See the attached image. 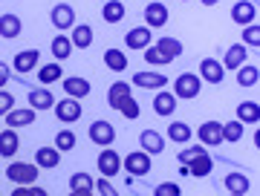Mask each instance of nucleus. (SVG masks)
<instances>
[{"instance_id":"nucleus-44","label":"nucleus","mask_w":260,"mask_h":196,"mask_svg":"<svg viewBox=\"0 0 260 196\" xmlns=\"http://www.w3.org/2000/svg\"><path fill=\"white\" fill-rule=\"evenodd\" d=\"M93 187H95V190H99V193H102V196H119V190H116V187H113L110 185V182H107V179H99V182H93Z\"/></svg>"},{"instance_id":"nucleus-21","label":"nucleus","mask_w":260,"mask_h":196,"mask_svg":"<svg viewBox=\"0 0 260 196\" xmlns=\"http://www.w3.org/2000/svg\"><path fill=\"white\" fill-rule=\"evenodd\" d=\"M127 98H130V84L127 81H116V84L107 90V104H110L113 110H119Z\"/></svg>"},{"instance_id":"nucleus-15","label":"nucleus","mask_w":260,"mask_h":196,"mask_svg":"<svg viewBox=\"0 0 260 196\" xmlns=\"http://www.w3.org/2000/svg\"><path fill=\"white\" fill-rule=\"evenodd\" d=\"M38 61H41V52H38V49H23V52L15 55V64L12 66H15L20 75H26V72H32V69L38 66Z\"/></svg>"},{"instance_id":"nucleus-49","label":"nucleus","mask_w":260,"mask_h":196,"mask_svg":"<svg viewBox=\"0 0 260 196\" xmlns=\"http://www.w3.org/2000/svg\"><path fill=\"white\" fill-rule=\"evenodd\" d=\"M220 0H203V6H217Z\"/></svg>"},{"instance_id":"nucleus-1","label":"nucleus","mask_w":260,"mask_h":196,"mask_svg":"<svg viewBox=\"0 0 260 196\" xmlns=\"http://www.w3.org/2000/svg\"><path fill=\"white\" fill-rule=\"evenodd\" d=\"M150 156L145 153V150H133V153H127L124 159H121V170H127L130 176H148L150 173Z\"/></svg>"},{"instance_id":"nucleus-30","label":"nucleus","mask_w":260,"mask_h":196,"mask_svg":"<svg viewBox=\"0 0 260 196\" xmlns=\"http://www.w3.org/2000/svg\"><path fill=\"white\" fill-rule=\"evenodd\" d=\"M104 64H107V69H113V72H124V69H127V55L119 52V49H107V52H104Z\"/></svg>"},{"instance_id":"nucleus-6","label":"nucleus","mask_w":260,"mask_h":196,"mask_svg":"<svg viewBox=\"0 0 260 196\" xmlns=\"http://www.w3.org/2000/svg\"><path fill=\"white\" fill-rule=\"evenodd\" d=\"M87 136H90L93 144L107 147V144H113V139H116V130H113L110 122H93V124H90V130H87Z\"/></svg>"},{"instance_id":"nucleus-10","label":"nucleus","mask_w":260,"mask_h":196,"mask_svg":"<svg viewBox=\"0 0 260 196\" xmlns=\"http://www.w3.org/2000/svg\"><path fill=\"white\" fill-rule=\"evenodd\" d=\"M145 23L148 29H159L168 23V6L165 3H148L145 6Z\"/></svg>"},{"instance_id":"nucleus-36","label":"nucleus","mask_w":260,"mask_h":196,"mask_svg":"<svg viewBox=\"0 0 260 196\" xmlns=\"http://www.w3.org/2000/svg\"><path fill=\"white\" fill-rule=\"evenodd\" d=\"M75 144H78V139H75V133L73 130H61L55 136V150L58 153H64V150H73Z\"/></svg>"},{"instance_id":"nucleus-34","label":"nucleus","mask_w":260,"mask_h":196,"mask_svg":"<svg viewBox=\"0 0 260 196\" xmlns=\"http://www.w3.org/2000/svg\"><path fill=\"white\" fill-rule=\"evenodd\" d=\"M61 64H44V66H38V81L41 84H52V81H58L61 78Z\"/></svg>"},{"instance_id":"nucleus-31","label":"nucleus","mask_w":260,"mask_h":196,"mask_svg":"<svg viewBox=\"0 0 260 196\" xmlns=\"http://www.w3.org/2000/svg\"><path fill=\"white\" fill-rule=\"evenodd\" d=\"M102 18L107 20V23H119L121 18H124V3H119V0H107L102 6Z\"/></svg>"},{"instance_id":"nucleus-47","label":"nucleus","mask_w":260,"mask_h":196,"mask_svg":"<svg viewBox=\"0 0 260 196\" xmlns=\"http://www.w3.org/2000/svg\"><path fill=\"white\" fill-rule=\"evenodd\" d=\"M12 196H29V185H18L12 190Z\"/></svg>"},{"instance_id":"nucleus-11","label":"nucleus","mask_w":260,"mask_h":196,"mask_svg":"<svg viewBox=\"0 0 260 196\" xmlns=\"http://www.w3.org/2000/svg\"><path fill=\"white\" fill-rule=\"evenodd\" d=\"M153 110H156V115H174V110H177V95L168 93L165 90H156V95H153Z\"/></svg>"},{"instance_id":"nucleus-45","label":"nucleus","mask_w":260,"mask_h":196,"mask_svg":"<svg viewBox=\"0 0 260 196\" xmlns=\"http://www.w3.org/2000/svg\"><path fill=\"white\" fill-rule=\"evenodd\" d=\"M9 78H12V66H9V64H3V61H0V90L6 87V81H9Z\"/></svg>"},{"instance_id":"nucleus-42","label":"nucleus","mask_w":260,"mask_h":196,"mask_svg":"<svg viewBox=\"0 0 260 196\" xmlns=\"http://www.w3.org/2000/svg\"><path fill=\"white\" fill-rule=\"evenodd\" d=\"M153 196H182V190H179V185H174V182H162V185H156Z\"/></svg>"},{"instance_id":"nucleus-50","label":"nucleus","mask_w":260,"mask_h":196,"mask_svg":"<svg viewBox=\"0 0 260 196\" xmlns=\"http://www.w3.org/2000/svg\"><path fill=\"white\" fill-rule=\"evenodd\" d=\"M232 196H246V193H232Z\"/></svg>"},{"instance_id":"nucleus-14","label":"nucleus","mask_w":260,"mask_h":196,"mask_svg":"<svg viewBox=\"0 0 260 196\" xmlns=\"http://www.w3.org/2000/svg\"><path fill=\"white\" fill-rule=\"evenodd\" d=\"M200 141H203V144H211V147L223 144V124L220 122H203V127H200Z\"/></svg>"},{"instance_id":"nucleus-8","label":"nucleus","mask_w":260,"mask_h":196,"mask_svg":"<svg viewBox=\"0 0 260 196\" xmlns=\"http://www.w3.org/2000/svg\"><path fill=\"white\" fill-rule=\"evenodd\" d=\"M49 20H52V26H55V29H73V23H75L73 6H67V3H58V6H52V12H49Z\"/></svg>"},{"instance_id":"nucleus-46","label":"nucleus","mask_w":260,"mask_h":196,"mask_svg":"<svg viewBox=\"0 0 260 196\" xmlns=\"http://www.w3.org/2000/svg\"><path fill=\"white\" fill-rule=\"evenodd\" d=\"M29 196H49L44 187H38V185H29Z\"/></svg>"},{"instance_id":"nucleus-43","label":"nucleus","mask_w":260,"mask_h":196,"mask_svg":"<svg viewBox=\"0 0 260 196\" xmlns=\"http://www.w3.org/2000/svg\"><path fill=\"white\" fill-rule=\"evenodd\" d=\"M9 110H15V95L6 93V90H0V115H6Z\"/></svg>"},{"instance_id":"nucleus-22","label":"nucleus","mask_w":260,"mask_h":196,"mask_svg":"<svg viewBox=\"0 0 260 196\" xmlns=\"http://www.w3.org/2000/svg\"><path fill=\"white\" fill-rule=\"evenodd\" d=\"M237 122L240 124H257L260 122V104L257 101H240L237 104Z\"/></svg>"},{"instance_id":"nucleus-4","label":"nucleus","mask_w":260,"mask_h":196,"mask_svg":"<svg viewBox=\"0 0 260 196\" xmlns=\"http://www.w3.org/2000/svg\"><path fill=\"white\" fill-rule=\"evenodd\" d=\"M119 170H121V156L116 150L104 147L102 153H99V173H102L104 179H110V176H119Z\"/></svg>"},{"instance_id":"nucleus-3","label":"nucleus","mask_w":260,"mask_h":196,"mask_svg":"<svg viewBox=\"0 0 260 196\" xmlns=\"http://www.w3.org/2000/svg\"><path fill=\"white\" fill-rule=\"evenodd\" d=\"M200 87H203L200 75L182 72V75L177 78V84H174V95H177V98H185V101H191V98H197V95H200Z\"/></svg>"},{"instance_id":"nucleus-23","label":"nucleus","mask_w":260,"mask_h":196,"mask_svg":"<svg viewBox=\"0 0 260 196\" xmlns=\"http://www.w3.org/2000/svg\"><path fill=\"white\" fill-rule=\"evenodd\" d=\"M18 147H20V139L12 127L0 133V156H3V159H12V156L18 153Z\"/></svg>"},{"instance_id":"nucleus-33","label":"nucleus","mask_w":260,"mask_h":196,"mask_svg":"<svg viewBox=\"0 0 260 196\" xmlns=\"http://www.w3.org/2000/svg\"><path fill=\"white\" fill-rule=\"evenodd\" d=\"M52 55H55L58 61H64V58L73 55V44H70V37H67V35H55V37H52Z\"/></svg>"},{"instance_id":"nucleus-16","label":"nucleus","mask_w":260,"mask_h":196,"mask_svg":"<svg viewBox=\"0 0 260 196\" xmlns=\"http://www.w3.org/2000/svg\"><path fill=\"white\" fill-rule=\"evenodd\" d=\"M254 18H257V9L251 6L249 0H240V3H234V9H232V20H234V23H240V26H249V23H254Z\"/></svg>"},{"instance_id":"nucleus-20","label":"nucleus","mask_w":260,"mask_h":196,"mask_svg":"<svg viewBox=\"0 0 260 196\" xmlns=\"http://www.w3.org/2000/svg\"><path fill=\"white\" fill-rule=\"evenodd\" d=\"M139 144H142V150H145L148 156H153V153H162V150H165V139H162L156 130H142Z\"/></svg>"},{"instance_id":"nucleus-2","label":"nucleus","mask_w":260,"mask_h":196,"mask_svg":"<svg viewBox=\"0 0 260 196\" xmlns=\"http://www.w3.org/2000/svg\"><path fill=\"white\" fill-rule=\"evenodd\" d=\"M38 173H41V168L38 165H26V162H15V165L6 168V179L15 182V185H35Z\"/></svg>"},{"instance_id":"nucleus-13","label":"nucleus","mask_w":260,"mask_h":196,"mask_svg":"<svg viewBox=\"0 0 260 196\" xmlns=\"http://www.w3.org/2000/svg\"><path fill=\"white\" fill-rule=\"evenodd\" d=\"M153 47H156L159 55L165 58V64H171V61H177V58L182 55V41H177V37H162Z\"/></svg>"},{"instance_id":"nucleus-25","label":"nucleus","mask_w":260,"mask_h":196,"mask_svg":"<svg viewBox=\"0 0 260 196\" xmlns=\"http://www.w3.org/2000/svg\"><path fill=\"white\" fill-rule=\"evenodd\" d=\"M20 29H23V23H20L18 15H0V37L12 41V37L20 35Z\"/></svg>"},{"instance_id":"nucleus-5","label":"nucleus","mask_w":260,"mask_h":196,"mask_svg":"<svg viewBox=\"0 0 260 196\" xmlns=\"http://www.w3.org/2000/svg\"><path fill=\"white\" fill-rule=\"evenodd\" d=\"M55 115L61 124H75L81 119V101L78 98H64L55 104Z\"/></svg>"},{"instance_id":"nucleus-12","label":"nucleus","mask_w":260,"mask_h":196,"mask_svg":"<svg viewBox=\"0 0 260 196\" xmlns=\"http://www.w3.org/2000/svg\"><path fill=\"white\" fill-rule=\"evenodd\" d=\"M133 87H142V90H165L168 87V75L139 72V75H133Z\"/></svg>"},{"instance_id":"nucleus-18","label":"nucleus","mask_w":260,"mask_h":196,"mask_svg":"<svg viewBox=\"0 0 260 196\" xmlns=\"http://www.w3.org/2000/svg\"><path fill=\"white\" fill-rule=\"evenodd\" d=\"M64 93L70 98H87L90 95V81L78 78V75H70V78H64Z\"/></svg>"},{"instance_id":"nucleus-39","label":"nucleus","mask_w":260,"mask_h":196,"mask_svg":"<svg viewBox=\"0 0 260 196\" xmlns=\"http://www.w3.org/2000/svg\"><path fill=\"white\" fill-rule=\"evenodd\" d=\"M70 190H93V176L90 173H73Z\"/></svg>"},{"instance_id":"nucleus-29","label":"nucleus","mask_w":260,"mask_h":196,"mask_svg":"<svg viewBox=\"0 0 260 196\" xmlns=\"http://www.w3.org/2000/svg\"><path fill=\"white\" fill-rule=\"evenodd\" d=\"M70 44H73L75 49H87L90 44H93V26H87V23L75 26L73 29V37H70Z\"/></svg>"},{"instance_id":"nucleus-32","label":"nucleus","mask_w":260,"mask_h":196,"mask_svg":"<svg viewBox=\"0 0 260 196\" xmlns=\"http://www.w3.org/2000/svg\"><path fill=\"white\" fill-rule=\"evenodd\" d=\"M225 187H229L232 193H246L251 187V182H249L246 173H229V176H225Z\"/></svg>"},{"instance_id":"nucleus-26","label":"nucleus","mask_w":260,"mask_h":196,"mask_svg":"<svg viewBox=\"0 0 260 196\" xmlns=\"http://www.w3.org/2000/svg\"><path fill=\"white\" fill-rule=\"evenodd\" d=\"M191 136H194V130L188 127V122H171V124H168V139H171V141H177V144H188Z\"/></svg>"},{"instance_id":"nucleus-9","label":"nucleus","mask_w":260,"mask_h":196,"mask_svg":"<svg viewBox=\"0 0 260 196\" xmlns=\"http://www.w3.org/2000/svg\"><path fill=\"white\" fill-rule=\"evenodd\" d=\"M188 168H182V173L185 176H197V179H203V176H208L214 170V159L208 156V153H203V156H197V159H191V162H185Z\"/></svg>"},{"instance_id":"nucleus-38","label":"nucleus","mask_w":260,"mask_h":196,"mask_svg":"<svg viewBox=\"0 0 260 196\" xmlns=\"http://www.w3.org/2000/svg\"><path fill=\"white\" fill-rule=\"evenodd\" d=\"M243 47H260V26L257 23L243 26Z\"/></svg>"},{"instance_id":"nucleus-35","label":"nucleus","mask_w":260,"mask_h":196,"mask_svg":"<svg viewBox=\"0 0 260 196\" xmlns=\"http://www.w3.org/2000/svg\"><path fill=\"white\" fill-rule=\"evenodd\" d=\"M257 78H260L257 66L243 64V66H240V72H237V84H240V87H254V84H257Z\"/></svg>"},{"instance_id":"nucleus-37","label":"nucleus","mask_w":260,"mask_h":196,"mask_svg":"<svg viewBox=\"0 0 260 196\" xmlns=\"http://www.w3.org/2000/svg\"><path fill=\"white\" fill-rule=\"evenodd\" d=\"M243 139V124L240 122H229L223 124V141H229V144H234V141Z\"/></svg>"},{"instance_id":"nucleus-51","label":"nucleus","mask_w":260,"mask_h":196,"mask_svg":"<svg viewBox=\"0 0 260 196\" xmlns=\"http://www.w3.org/2000/svg\"><path fill=\"white\" fill-rule=\"evenodd\" d=\"M182 3H188V0H182Z\"/></svg>"},{"instance_id":"nucleus-17","label":"nucleus","mask_w":260,"mask_h":196,"mask_svg":"<svg viewBox=\"0 0 260 196\" xmlns=\"http://www.w3.org/2000/svg\"><path fill=\"white\" fill-rule=\"evenodd\" d=\"M35 122V110L32 107H23V110H9L6 112V124H9L12 130H18V127H29V124Z\"/></svg>"},{"instance_id":"nucleus-28","label":"nucleus","mask_w":260,"mask_h":196,"mask_svg":"<svg viewBox=\"0 0 260 196\" xmlns=\"http://www.w3.org/2000/svg\"><path fill=\"white\" fill-rule=\"evenodd\" d=\"M58 162H61V153H58L55 147H41L35 153V165H38V168L52 170V168H58Z\"/></svg>"},{"instance_id":"nucleus-19","label":"nucleus","mask_w":260,"mask_h":196,"mask_svg":"<svg viewBox=\"0 0 260 196\" xmlns=\"http://www.w3.org/2000/svg\"><path fill=\"white\" fill-rule=\"evenodd\" d=\"M150 29L148 26H136V29H130L127 37H124V44H127V49H148L150 47Z\"/></svg>"},{"instance_id":"nucleus-7","label":"nucleus","mask_w":260,"mask_h":196,"mask_svg":"<svg viewBox=\"0 0 260 196\" xmlns=\"http://www.w3.org/2000/svg\"><path fill=\"white\" fill-rule=\"evenodd\" d=\"M223 64L214 61V58H203L200 61V81H208V84H220L223 81Z\"/></svg>"},{"instance_id":"nucleus-24","label":"nucleus","mask_w":260,"mask_h":196,"mask_svg":"<svg viewBox=\"0 0 260 196\" xmlns=\"http://www.w3.org/2000/svg\"><path fill=\"white\" fill-rule=\"evenodd\" d=\"M246 47L243 44H234V47H229V52H225L223 58V69H240L243 64H246Z\"/></svg>"},{"instance_id":"nucleus-27","label":"nucleus","mask_w":260,"mask_h":196,"mask_svg":"<svg viewBox=\"0 0 260 196\" xmlns=\"http://www.w3.org/2000/svg\"><path fill=\"white\" fill-rule=\"evenodd\" d=\"M52 104H55V95L49 93V90H32V93H29V107H32V110H49V107H52Z\"/></svg>"},{"instance_id":"nucleus-40","label":"nucleus","mask_w":260,"mask_h":196,"mask_svg":"<svg viewBox=\"0 0 260 196\" xmlns=\"http://www.w3.org/2000/svg\"><path fill=\"white\" fill-rule=\"evenodd\" d=\"M119 112H121V115H124V119H127V122H133V119H139L142 107H139V101H136V98L130 95L127 101H124V104H121V107H119Z\"/></svg>"},{"instance_id":"nucleus-48","label":"nucleus","mask_w":260,"mask_h":196,"mask_svg":"<svg viewBox=\"0 0 260 196\" xmlns=\"http://www.w3.org/2000/svg\"><path fill=\"white\" fill-rule=\"evenodd\" d=\"M70 196H93V190H73Z\"/></svg>"},{"instance_id":"nucleus-41","label":"nucleus","mask_w":260,"mask_h":196,"mask_svg":"<svg viewBox=\"0 0 260 196\" xmlns=\"http://www.w3.org/2000/svg\"><path fill=\"white\" fill-rule=\"evenodd\" d=\"M203 153H205V144H191V147H185L182 153H179V162L185 165V162L197 159V156H203Z\"/></svg>"}]
</instances>
